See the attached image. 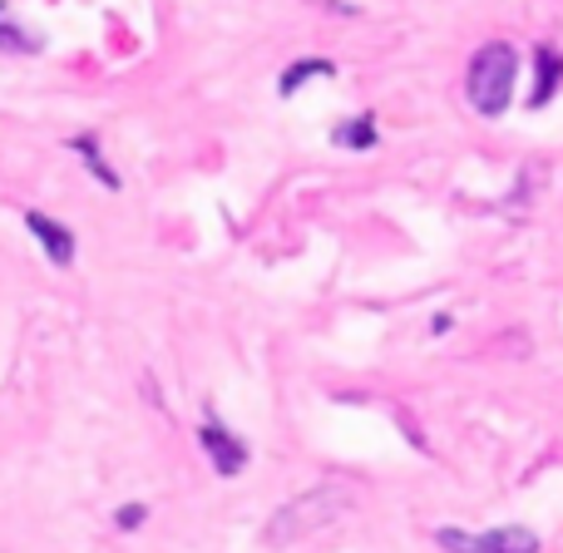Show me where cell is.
<instances>
[{"mask_svg":"<svg viewBox=\"0 0 563 553\" xmlns=\"http://www.w3.org/2000/svg\"><path fill=\"white\" fill-rule=\"evenodd\" d=\"M515 79H519V59L505 40H489V45L475 49L470 59V75H465V95L475 104V114L485 119H499L515 99Z\"/></svg>","mask_w":563,"mask_h":553,"instance_id":"2","label":"cell"},{"mask_svg":"<svg viewBox=\"0 0 563 553\" xmlns=\"http://www.w3.org/2000/svg\"><path fill=\"white\" fill-rule=\"evenodd\" d=\"M341 515H351V489H341V485L307 489V495L287 499V505H282L273 519H267L263 544L267 549H291V544H301L307 534H317V529L336 524Z\"/></svg>","mask_w":563,"mask_h":553,"instance_id":"1","label":"cell"},{"mask_svg":"<svg viewBox=\"0 0 563 553\" xmlns=\"http://www.w3.org/2000/svg\"><path fill=\"white\" fill-rule=\"evenodd\" d=\"M376 114H356V119H346V124H336L331 129V144L336 148H376Z\"/></svg>","mask_w":563,"mask_h":553,"instance_id":"10","label":"cell"},{"mask_svg":"<svg viewBox=\"0 0 563 553\" xmlns=\"http://www.w3.org/2000/svg\"><path fill=\"white\" fill-rule=\"evenodd\" d=\"M0 49H5V55H40V49H45V35L20 25L10 0H0Z\"/></svg>","mask_w":563,"mask_h":553,"instance_id":"7","label":"cell"},{"mask_svg":"<svg viewBox=\"0 0 563 553\" xmlns=\"http://www.w3.org/2000/svg\"><path fill=\"white\" fill-rule=\"evenodd\" d=\"M539 85H534V95H529V104L534 109H544L549 99H554V89L563 85V59H559V49L554 45H539Z\"/></svg>","mask_w":563,"mask_h":553,"instance_id":"8","label":"cell"},{"mask_svg":"<svg viewBox=\"0 0 563 553\" xmlns=\"http://www.w3.org/2000/svg\"><path fill=\"white\" fill-rule=\"evenodd\" d=\"M25 228H30V237L40 243V253L49 257V267H69V263H75L79 237L69 233L65 223H55L49 213H35V208H30V213H25Z\"/></svg>","mask_w":563,"mask_h":553,"instance_id":"5","label":"cell"},{"mask_svg":"<svg viewBox=\"0 0 563 553\" xmlns=\"http://www.w3.org/2000/svg\"><path fill=\"white\" fill-rule=\"evenodd\" d=\"M445 553H539V534L525 524H505L495 534H465V529H435Z\"/></svg>","mask_w":563,"mask_h":553,"instance_id":"3","label":"cell"},{"mask_svg":"<svg viewBox=\"0 0 563 553\" xmlns=\"http://www.w3.org/2000/svg\"><path fill=\"white\" fill-rule=\"evenodd\" d=\"M198 450L213 460V469H218L223 479H238V475L247 469V460H253L247 440H238L233 430H228L223 420L213 416V410H203V425H198Z\"/></svg>","mask_w":563,"mask_h":553,"instance_id":"4","label":"cell"},{"mask_svg":"<svg viewBox=\"0 0 563 553\" xmlns=\"http://www.w3.org/2000/svg\"><path fill=\"white\" fill-rule=\"evenodd\" d=\"M65 148H69V154H79V164L89 168V178H95V184H104L109 193H119V188H124V178H119L114 168L104 164V148H99V139H95V134H75V139H65Z\"/></svg>","mask_w":563,"mask_h":553,"instance_id":"6","label":"cell"},{"mask_svg":"<svg viewBox=\"0 0 563 553\" xmlns=\"http://www.w3.org/2000/svg\"><path fill=\"white\" fill-rule=\"evenodd\" d=\"M331 75H336V65H331V59H297V65L282 69L277 95H282V99H291L301 85H307V79H331Z\"/></svg>","mask_w":563,"mask_h":553,"instance_id":"9","label":"cell"},{"mask_svg":"<svg viewBox=\"0 0 563 553\" xmlns=\"http://www.w3.org/2000/svg\"><path fill=\"white\" fill-rule=\"evenodd\" d=\"M144 519H148V505H139V499H134V505H119V509H114V524L124 529V534L144 529Z\"/></svg>","mask_w":563,"mask_h":553,"instance_id":"11","label":"cell"}]
</instances>
